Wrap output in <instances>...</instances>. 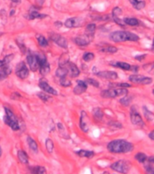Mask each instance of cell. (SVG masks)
Segmentation results:
<instances>
[{
	"label": "cell",
	"instance_id": "44dd1931",
	"mask_svg": "<svg viewBox=\"0 0 154 174\" xmlns=\"http://www.w3.org/2000/svg\"><path fill=\"white\" fill-rule=\"evenodd\" d=\"M27 143H28V146H29V149L32 150L34 153H37L38 151V144L36 143V141L32 139L31 137H27Z\"/></svg>",
	"mask_w": 154,
	"mask_h": 174
},
{
	"label": "cell",
	"instance_id": "bcb514c9",
	"mask_svg": "<svg viewBox=\"0 0 154 174\" xmlns=\"http://www.w3.org/2000/svg\"><path fill=\"white\" fill-rule=\"evenodd\" d=\"M146 57H147V55H146V54H143V55H140V56H136L134 58H135L136 60H138V61H142Z\"/></svg>",
	"mask_w": 154,
	"mask_h": 174
},
{
	"label": "cell",
	"instance_id": "9c48e42d",
	"mask_svg": "<svg viewBox=\"0 0 154 174\" xmlns=\"http://www.w3.org/2000/svg\"><path fill=\"white\" fill-rule=\"evenodd\" d=\"M39 88L44 92L48 93L50 95H54V96H57V94H58L57 91L47 83V81H46L45 78H44H44H41V80H40V81H39Z\"/></svg>",
	"mask_w": 154,
	"mask_h": 174
},
{
	"label": "cell",
	"instance_id": "836d02e7",
	"mask_svg": "<svg viewBox=\"0 0 154 174\" xmlns=\"http://www.w3.org/2000/svg\"><path fill=\"white\" fill-rule=\"evenodd\" d=\"M109 87L112 88H131V85L130 83H110L109 84Z\"/></svg>",
	"mask_w": 154,
	"mask_h": 174
},
{
	"label": "cell",
	"instance_id": "ffe728a7",
	"mask_svg": "<svg viewBox=\"0 0 154 174\" xmlns=\"http://www.w3.org/2000/svg\"><path fill=\"white\" fill-rule=\"evenodd\" d=\"M46 17H47V15H45V14H40L37 11H31L27 15V18L30 20H34L36 18H38V19L45 18Z\"/></svg>",
	"mask_w": 154,
	"mask_h": 174
},
{
	"label": "cell",
	"instance_id": "91938a15",
	"mask_svg": "<svg viewBox=\"0 0 154 174\" xmlns=\"http://www.w3.org/2000/svg\"><path fill=\"white\" fill-rule=\"evenodd\" d=\"M152 93L154 94V88H153V90H152Z\"/></svg>",
	"mask_w": 154,
	"mask_h": 174
},
{
	"label": "cell",
	"instance_id": "cb8c5ba5",
	"mask_svg": "<svg viewBox=\"0 0 154 174\" xmlns=\"http://www.w3.org/2000/svg\"><path fill=\"white\" fill-rule=\"evenodd\" d=\"M123 22H124L125 25H128L131 27H137V26L141 25V21L135 18H125L123 19Z\"/></svg>",
	"mask_w": 154,
	"mask_h": 174
},
{
	"label": "cell",
	"instance_id": "db71d44e",
	"mask_svg": "<svg viewBox=\"0 0 154 174\" xmlns=\"http://www.w3.org/2000/svg\"><path fill=\"white\" fill-rule=\"evenodd\" d=\"M5 65H4V62H3V60H0V68H2V67H4Z\"/></svg>",
	"mask_w": 154,
	"mask_h": 174
},
{
	"label": "cell",
	"instance_id": "f1b7e54d",
	"mask_svg": "<svg viewBox=\"0 0 154 174\" xmlns=\"http://www.w3.org/2000/svg\"><path fill=\"white\" fill-rule=\"evenodd\" d=\"M30 170L33 174H45V169L43 166H33L30 167Z\"/></svg>",
	"mask_w": 154,
	"mask_h": 174
},
{
	"label": "cell",
	"instance_id": "816d5d0a",
	"mask_svg": "<svg viewBox=\"0 0 154 174\" xmlns=\"http://www.w3.org/2000/svg\"><path fill=\"white\" fill-rule=\"evenodd\" d=\"M137 2H138V0H130V3H131L132 6H134Z\"/></svg>",
	"mask_w": 154,
	"mask_h": 174
},
{
	"label": "cell",
	"instance_id": "8992f818",
	"mask_svg": "<svg viewBox=\"0 0 154 174\" xmlns=\"http://www.w3.org/2000/svg\"><path fill=\"white\" fill-rule=\"evenodd\" d=\"M26 62L31 71H37L39 69V59L37 55L30 54L26 58Z\"/></svg>",
	"mask_w": 154,
	"mask_h": 174
},
{
	"label": "cell",
	"instance_id": "484cf974",
	"mask_svg": "<svg viewBox=\"0 0 154 174\" xmlns=\"http://www.w3.org/2000/svg\"><path fill=\"white\" fill-rule=\"evenodd\" d=\"M69 55L67 53H64L59 58V61H58V64H59V67H65L68 62H69Z\"/></svg>",
	"mask_w": 154,
	"mask_h": 174
},
{
	"label": "cell",
	"instance_id": "d590c367",
	"mask_svg": "<svg viewBox=\"0 0 154 174\" xmlns=\"http://www.w3.org/2000/svg\"><path fill=\"white\" fill-rule=\"evenodd\" d=\"M45 147L48 153H52L54 150V142L51 139H46L45 140Z\"/></svg>",
	"mask_w": 154,
	"mask_h": 174
},
{
	"label": "cell",
	"instance_id": "277c9868",
	"mask_svg": "<svg viewBox=\"0 0 154 174\" xmlns=\"http://www.w3.org/2000/svg\"><path fill=\"white\" fill-rule=\"evenodd\" d=\"M130 163L124 160H120L118 161H115L113 162L112 165H111V169L117 171V172H120V173H123V174H127L128 171L130 170Z\"/></svg>",
	"mask_w": 154,
	"mask_h": 174
},
{
	"label": "cell",
	"instance_id": "ab89813d",
	"mask_svg": "<svg viewBox=\"0 0 154 174\" xmlns=\"http://www.w3.org/2000/svg\"><path fill=\"white\" fill-rule=\"evenodd\" d=\"M86 82L87 85H91L92 87H95V88H99L100 84L97 80H94V78H86V80H84Z\"/></svg>",
	"mask_w": 154,
	"mask_h": 174
},
{
	"label": "cell",
	"instance_id": "f546056e",
	"mask_svg": "<svg viewBox=\"0 0 154 174\" xmlns=\"http://www.w3.org/2000/svg\"><path fill=\"white\" fill-rule=\"evenodd\" d=\"M36 39H37L38 44H39L40 46H42V47H46V46H48V41H47V39H46L44 36H42V35H37V36H36Z\"/></svg>",
	"mask_w": 154,
	"mask_h": 174
},
{
	"label": "cell",
	"instance_id": "ba28073f",
	"mask_svg": "<svg viewBox=\"0 0 154 174\" xmlns=\"http://www.w3.org/2000/svg\"><path fill=\"white\" fill-rule=\"evenodd\" d=\"M92 39H94V35H89V34H85L83 36H79L73 38V42L80 46H85L87 45H89Z\"/></svg>",
	"mask_w": 154,
	"mask_h": 174
},
{
	"label": "cell",
	"instance_id": "b9f144b4",
	"mask_svg": "<svg viewBox=\"0 0 154 174\" xmlns=\"http://www.w3.org/2000/svg\"><path fill=\"white\" fill-rule=\"evenodd\" d=\"M145 6H146V3H145L144 1H138L133 7H134V8L137 9V10H141V9L144 8Z\"/></svg>",
	"mask_w": 154,
	"mask_h": 174
},
{
	"label": "cell",
	"instance_id": "7dc6e473",
	"mask_svg": "<svg viewBox=\"0 0 154 174\" xmlns=\"http://www.w3.org/2000/svg\"><path fill=\"white\" fill-rule=\"evenodd\" d=\"M11 98H12L13 100H17V99H20V98H21V95H20L19 93H13V94L11 95Z\"/></svg>",
	"mask_w": 154,
	"mask_h": 174
},
{
	"label": "cell",
	"instance_id": "4dcf8cb0",
	"mask_svg": "<svg viewBox=\"0 0 154 174\" xmlns=\"http://www.w3.org/2000/svg\"><path fill=\"white\" fill-rule=\"evenodd\" d=\"M95 30H96V25L94 24V23H91V24H88L86 26L85 33L89 34V35H94V32H95Z\"/></svg>",
	"mask_w": 154,
	"mask_h": 174
},
{
	"label": "cell",
	"instance_id": "9f6ffc18",
	"mask_svg": "<svg viewBox=\"0 0 154 174\" xmlns=\"http://www.w3.org/2000/svg\"><path fill=\"white\" fill-rule=\"evenodd\" d=\"M152 50L154 51V39H153V42H152Z\"/></svg>",
	"mask_w": 154,
	"mask_h": 174
},
{
	"label": "cell",
	"instance_id": "5bb4252c",
	"mask_svg": "<svg viewBox=\"0 0 154 174\" xmlns=\"http://www.w3.org/2000/svg\"><path fill=\"white\" fill-rule=\"evenodd\" d=\"M99 51L103 52V53H109V54H114L118 51V49L116 46H110V45H99L97 46Z\"/></svg>",
	"mask_w": 154,
	"mask_h": 174
},
{
	"label": "cell",
	"instance_id": "6da1fadb",
	"mask_svg": "<svg viewBox=\"0 0 154 174\" xmlns=\"http://www.w3.org/2000/svg\"><path fill=\"white\" fill-rule=\"evenodd\" d=\"M107 149L112 153H128L133 150V145L125 139H114L108 143Z\"/></svg>",
	"mask_w": 154,
	"mask_h": 174
},
{
	"label": "cell",
	"instance_id": "603a6c76",
	"mask_svg": "<svg viewBox=\"0 0 154 174\" xmlns=\"http://www.w3.org/2000/svg\"><path fill=\"white\" fill-rule=\"evenodd\" d=\"M79 157L82 158H87V159H91L94 156V152L92 150H77L75 152Z\"/></svg>",
	"mask_w": 154,
	"mask_h": 174
},
{
	"label": "cell",
	"instance_id": "f6af8a7d",
	"mask_svg": "<svg viewBox=\"0 0 154 174\" xmlns=\"http://www.w3.org/2000/svg\"><path fill=\"white\" fill-rule=\"evenodd\" d=\"M145 171H146V174H154V167L148 165L145 167Z\"/></svg>",
	"mask_w": 154,
	"mask_h": 174
},
{
	"label": "cell",
	"instance_id": "4fadbf2b",
	"mask_svg": "<svg viewBox=\"0 0 154 174\" xmlns=\"http://www.w3.org/2000/svg\"><path fill=\"white\" fill-rule=\"evenodd\" d=\"M88 85L84 80H77V86L73 88V93L75 95H81L86 91Z\"/></svg>",
	"mask_w": 154,
	"mask_h": 174
},
{
	"label": "cell",
	"instance_id": "5b68a950",
	"mask_svg": "<svg viewBox=\"0 0 154 174\" xmlns=\"http://www.w3.org/2000/svg\"><path fill=\"white\" fill-rule=\"evenodd\" d=\"M131 121L133 125L139 126V127H144V122L141 114L139 113L138 109L135 106L131 108Z\"/></svg>",
	"mask_w": 154,
	"mask_h": 174
},
{
	"label": "cell",
	"instance_id": "7402d4cb",
	"mask_svg": "<svg viewBox=\"0 0 154 174\" xmlns=\"http://www.w3.org/2000/svg\"><path fill=\"white\" fill-rule=\"evenodd\" d=\"M143 77L142 75H140V74H133V75H131L129 77V80L134 84H139V85H142V80H143Z\"/></svg>",
	"mask_w": 154,
	"mask_h": 174
},
{
	"label": "cell",
	"instance_id": "f35d334b",
	"mask_svg": "<svg viewBox=\"0 0 154 174\" xmlns=\"http://www.w3.org/2000/svg\"><path fill=\"white\" fill-rule=\"evenodd\" d=\"M94 58V54L92 53V52H86L83 56V59L85 62H90V61H92Z\"/></svg>",
	"mask_w": 154,
	"mask_h": 174
},
{
	"label": "cell",
	"instance_id": "680465c9",
	"mask_svg": "<svg viewBox=\"0 0 154 174\" xmlns=\"http://www.w3.org/2000/svg\"><path fill=\"white\" fill-rule=\"evenodd\" d=\"M1 155H2V150L0 149V156H1Z\"/></svg>",
	"mask_w": 154,
	"mask_h": 174
},
{
	"label": "cell",
	"instance_id": "6f0895ef",
	"mask_svg": "<svg viewBox=\"0 0 154 174\" xmlns=\"http://www.w3.org/2000/svg\"><path fill=\"white\" fill-rule=\"evenodd\" d=\"M102 174H110L109 172H107V171H104L103 173H102Z\"/></svg>",
	"mask_w": 154,
	"mask_h": 174
},
{
	"label": "cell",
	"instance_id": "d6a6232c",
	"mask_svg": "<svg viewBox=\"0 0 154 174\" xmlns=\"http://www.w3.org/2000/svg\"><path fill=\"white\" fill-rule=\"evenodd\" d=\"M94 117L97 120H102L103 118V112L100 108H96L94 109Z\"/></svg>",
	"mask_w": 154,
	"mask_h": 174
},
{
	"label": "cell",
	"instance_id": "9a60e30c",
	"mask_svg": "<svg viewBox=\"0 0 154 174\" xmlns=\"http://www.w3.org/2000/svg\"><path fill=\"white\" fill-rule=\"evenodd\" d=\"M101 96L104 99H114L118 97L117 94V89L116 88H109V89H105L101 92Z\"/></svg>",
	"mask_w": 154,
	"mask_h": 174
},
{
	"label": "cell",
	"instance_id": "d6986e66",
	"mask_svg": "<svg viewBox=\"0 0 154 174\" xmlns=\"http://www.w3.org/2000/svg\"><path fill=\"white\" fill-rule=\"evenodd\" d=\"M111 65L113 67H115V68H119L122 70H130L131 69V65L128 64L126 62H121V61H118V62H112Z\"/></svg>",
	"mask_w": 154,
	"mask_h": 174
},
{
	"label": "cell",
	"instance_id": "1f68e13d",
	"mask_svg": "<svg viewBox=\"0 0 154 174\" xmlns=\"http://www.w3.org/2000/svg\"><path fill=\"white\" fill-rule=\"evenodd\" d=\"M134 158H135V160L138 161L140 163H142V162L146 161V160L148 159L147 155H146L145 153H143V152H138V153L135 155Z\"/></svg>",
	"mask_w": 154,
	"mask_h": 174
},
{
	"label": "cell",
	"instance_id": "7a4b0ae2",
	"mask_svg": "<svg viewBox=\"0 0 154 174\" xmlns=\"http://www.w3.org/2000/svg\"><path fill=\"white\" fill-rule=\"evenodd\" d=\"M110 39L113 42H125V41H139V38L136 34L129 31H114L110 35Z\"/></svg>",
	"mask_w": 154,
	"mask_h": 174
},
{
	"label": "cell",
	"instance_id": "7c38bea8",
	"mask_svg": "<svg viewBox=\"0 0 154 174\" xmlns=\"http://www.w3.org/2000/svg\"><path fill=\"white\" fill-rule=\"evenodd\" d=\"M97 77H101V78H105V80H117L118 78V75L116 72L114 71H99L94 73Z\"/></svg>",
	"mask_w": 154,
	"mask_h": 174
},
{
	"label": "cell",
	"instance_id": "3957f363",
	"mask_svg": "<svg viewBox=\"0 0 154 174\" xmlns=\"http://www.w3.org/2000/svg\"><path fill=\"white\" fill-rule=\"evenodd\" d=\"M5 117H4V121L7 125H8L9 127L17 131L20 129V126L17 120V118L15 117V115L14 114V112L10 108H8L7 107H5Z\"/></svg>",
	"mask_w": 154,
	"mask_h": 174
},
{
	"label": "cell",
	"instance_id": "e0dca14e",
	"mask_svg": "<svg viewBox=\"0 0 154 174\" xmlns=\"http://www.w3.org/2000/svg\"><path fill=\"white\" fill-rule=\"evenodd\" d=\"M86 113L85 111L81 112V117H80V128L84 132H88L89 131V127H88V122L86 120Z\"/></svg>",
	"mask_w": 154,
	"mask_h": 174
},
{
	"label": "cell",
	"instance_id": "f5cc1de1",
	"mask_svg": "<svg viewBox=\"0 0 154 174\" xmlns=\"http://www.w3.org/2000/svg\"><path fill=\"white\" fill-rule=\"evenodd\" d=\"M149 161L151 162V163H154V156H152V157L150 158V159H149Z\"/></svg>",
	"mask_w": 154,
	"mask_h": 174
},
{
	"label": "cell",
	"instance_id": "4316f807",
	"mask_svg": "<svg viewBox=\"0 0 154 174\" xmlns=\"http://www.w3.org/2000/svg\"><path fill=\"white\" fill-rule=\"evenodd\" d=\"M132 100H133V97L131 96V95H128V94H127V95H125V96H123L122 99L120 100V103H121L122 106L128 107V106L131 103Z\"/></svg>",
	"mask_w": 154,
	"mask_h": 174
},
{
	"label": "cell",
	"instance_id": "f907efd6",
	"mask_svg": "<svg viewBox=\"0 0 154 174\" xmlns=\"http://www.w3.org/2000/svg\"><path fill=\"white\" fill-rule=\"evenodd\" d=\"M10 1L15 3V4H19L21 2V0H10Z\"/></svg>",
	"mask_w": 154,
	"mask_h": 174
},
{
	"label": "cell",
	"instance_id": "74e56055",
	"mask_svg": "<svg viewBox=\"0 0 154 174\" xmlns=\"http://www.w3.org/2000/svg\"><path fill=\"white\" fill-rule=\"evenodd\" d=\"M122 14V10L120 8V7H114L113 9V18L114 19V18H120V17H121V15Z\"/></svg>",
	"mask_w": 154,
	"mask_h": 174
},
{
	"label": "cell",
	"instance_id": "c3c4849f",
	"mask_svg": "<svg viewBox=\"0 0 154 174\" xmlns=\"http://www.w3.org/2000/svg\"><path fill=\"white\" fill-rule=\"evenodd\" d=\"M130 71H132L134 73H138L139 71V67L138 66H134V65H131V69Z\"/></svg>",
	"mask_w": 154,
	"mask_h": 174
},
{
	"label": "cell",
	"instance_id": "ee69618b",
	"mask_svg": "<svg viewBox=\"0 0 154 174\" xmlns=\"http://www.w3.org/2000/svg\"><path fill=\"white\" fill-rule=\"evenodd\" d=\"M13 58H14V55H13V54H10V55H7V56H6V57H5V58L3 59L4 65H5V66L8 65L9 63H10V62L13 60Z\"/></svg>",
	"mask_w": 154,
	"mask_h": 174
},
{
	"label": "cell",
	"instance_id": "ac0fdd59",
	"mask_svg": "<svg viewBox=\"0 0 154 174\" xmlns=\"http://www.w3.org/2000/svg\"><path fill=\"white\" fill-rule=\"evenodd\" d=\"M11 72L12 69L8 65L2 67L1 69H0V80H4L5 78H7L11 74Z\"/></svg>",
	"mask_w": 154,
	"mask_h": 174
},
{
	"label": "cell",
	"instance_id": "94428289",
	"mask_svg": "<svg viewBox=\"0 0 154 174\" xmlns=\"http://www.w3.org/2000/svg\"><path fill=\"white\" fill-rule=\"evenodd\" d=\"M0 35H1V34H0Z\"/></svg>",
	"mask_w": 154,
	"mask_h": 174
},
{
	"label": "cell",
	"instance_id": "83f0119b",
	"mask_svg": "<svg viewBox=\"0 0 154 174\" xmlns=\"http://www.w3.org/2000/svg\"><path fill=\"white\" fill-rule=\"evenodd\" d=\"M17 157H18V160L20 161L21 163H23V164H27L28 163V156L25 153V151L19 150L18 153H17Z\"/></svg>",
	"mask_w": 154,
	"mask_h": 174
},
{
	"label": "cell",
	"instance_id": "52a82bcc",
	"mask_svg": "<svg viewBox=\"0 0 154 174\" xmlns=\"http://www.w3.org/2000/svg\"><path fill=\"white\" fill-rule=\"evenodd\" d=\"M15 75H17L21 80H25L29 75V69L25 66V62H19L17 68H15Z\"/></svg>",
	"mask_w": 154,
	"mask_h": 174
},
{
	"label": "cell",
	"instance_id": "e575fe53",
	"mask_svg": "<svg viewBox=\"0 0 154 174\" xmlns=\"http://www.w3.org/2000/svg\"><path fill=\"white\" fill-rule=\"evenodd\" d=\"M143 113H144V117L147 119V120H149V121L154 120V113H152L151 111L148 110V108L146 107H143Z\"/></svg>",
	"mask_w": 154,
	"mask_h": 174
},
{
	"label": "cell",
	"instance_id": "681fc988",
	"mask_svg": "<svg viewBox=\"0 0 154 174\" xmlns=\"http://www.w3.org/2000/svg\"><path fill=\"white\" fill-rule=\"evenodd\" d=\"M149 138L152 140H154V130H152L150 134H149Z\"/></svg>",
	"mask_w": 154,
	"mask_h": 174
},
{
	"label": "cell",
	"instance_id": "d4e9b609",
	"mask_svg": "<svg viewBox=\"0 0 154 174\" xmlns=\"http://www.w3.org/2000/svg\"><path fill=\"white\" fill-rule=\"evenodd\" d=\"M68 75V69L67 67H59L56 71H55V76L62 78V77H66V76Z\"/></svg>",
	"mask_w": 154,
	"mask_h": 174
},
{
	"label": "cell",
	"instance_id": "8fae6325",
	"mask_svg": "<svg viewBox=\"0 0 154 174\" xmlns=\"http://www.w3.org/2000/svg\"><path fill=\"white\" fill-rule=\"evenodd\" d=\"M50 38L59 46L63 47V49H67L68 43H67V40L64 37H62L58 34H53V35H51Z\"/></svg>",
	"mask_w": 154,
	"mask_h": 174
},
{
	"label": "cell",
	"instance_id": "60d3db41",
	"mask_svg": "<svg viewBox=\"0 0 154 174\" xmlns=\"http://www.w3.org/2000/svg\"><path fill=\"white\" fill-rule=\"evenodd\" d=\"M60 85H61V86H63V87L67 88V87H70V86L72 85V83H71L70 80H67L66 77H62L61 80H60Z\"/></svg>",
	"mask_w": 154,
	"mask_h": 174
},
{
	"label": "cell",
	"instance_id": "2e32d148",
	"mask_svg": "<svg viewBox=\"0 0 154 174\" xmlns=\"http://www.w3.org/2000/svg\"><path fill=\"white\" fill-rule=\"evenodd\" d=\"M66 67L68 69V73H70V76L72 77H77L80 75V70L74 63H72L69 61L68 64L66 65Z\"/></svg>",
	"mask_w": 154,
	"mask_h": 174
},
{
	"label": "cell",
	"instance_id": "30bf717a",
	"mask_svg": "<svg viewBox=\"0 0 154 174\" xmlns=\"http://www.w3.org/2000/svg\"><path fill=\"white\" fill-rule=\"evenodd\" d=\"M84 23V20L81 18H70L65 20V26L68 28L79 27H82Z\"/></svg>",
	"mask_w": 154,
	"mask_h": 174
},
{
	"label": "cell",
	"instance_id": "7bdbcfd3",
	"mask_svg": "<svg viewBox=\"0 0 154 174\" xmlns=\"http://www.w3.org/2000/svg\"><path fill=\"white\" fill-rule=\"evenodd\" d=\"M109 126H111V127H113L114 129H121L122 128L121 123L119 122V121H110Z\"/></svg>",
	"mask_w": 154,
	"mask_h": 174
},
{
	"label": "cell",
	"instance_id": "11a10c76",
	"mask_svg": "<svg viewBox=\"0 0 154 174\" xmlns=\"http://www.w3.org/2000/svg\"><path fill=\"white\" fill-rule=\"evenodd\" d=\"M55 25H56L57 27H61V26H62V23H61L60 21H56V23H55Z\"/></svg>",
	"mask_w": 154,
	"mask_h": 174
},
{
	"label": "cell",
	"instance_id": "8d00e7d4",
	"mask_svg": "<svg viewBox=\"0 0 154 174\" xmlns=\"http://www.w3.org/2000/svg\"><path fill=\"white\" fill-rule=\"evenodd\" d=\"M37 97H38L40 100H42L43 101H44V102H46V101H48V100H51V97L49 96V95H47V94H46L45 92H44V91L38 92V93H37Z\"/></svg>",
	"mask_w": 154,
	"mask_h": 174
}]
</instances>
